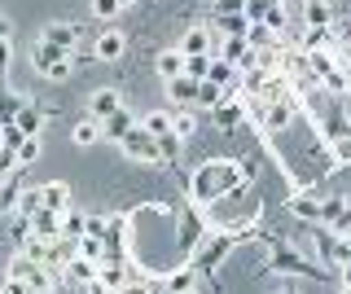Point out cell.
Segmentation results:
<instances>
[{
  "instance_id": "6da1fadb",
  "label": "cell",
  "mask_w": 351,
  "mask_h": 294,
  "mask_svg": "<svg viewBox=\"0 0 351 294\" xmlns=\"http://www.w3.org/2000/svg\"><path fill=\"white\" fill-rule=\"evenodd\" d=\"M184 189H189V202L197 206H215L219 198H228L224 189V158H206L184 176Z\"/></svg>"
},
{
  "instance_id": "7a4b0ae2",
  "label": "cell",
  "mask_w": 351,
  "mask_h": 294,
  "mask_svg": "<svg viewBox=\"0 0 351 294\" xmlns=\"http://www.w3.org/2000/svg\"><path fill=\"white\" fill-rule=\"evenodd\" d=\"M206 233H211L206 206L184 202L180 211H176V246H180V264H189V259H193V250L206 242Z\"/></svg>"
},
{
  "instance_id": "3957f363",
  "label": "cell",
  "mask_w": 351,
  "mask_h": 294,
  "mask_svg": "<svg viewBox=\"0 0 351 294\" xmlns=\"http://www.w3.org/2000/svg\"><path fill=\"white\" fill-rule=\"evenodd\" d=\"M233 246H237V237L228 233V228H211V233H206V242L193 250L189 268L197 272V277H211V272H219V264L233 255Z\"/></svg>"
},
{
  "instance_id": "277c9868",
  "label": "cell",
  "mask_w": 351,
  "mask_h": 294,
  "mask_svg": "<svg viewBox=\"0 0 351 294\" xmlns=\"http://www.w3.org/2000/svg\"><path fill=\"white\" fill-rule=\"evenodd\" d=\"M268 268L281 272V277H321V259H307L303 246H290V242H277V246H272Z\"/></svg>"
},
{
  "instance_id": "5b68a950",
  "label": "cell",
  "mask_w": 351,
  "mask_h": 294,
  "mask_svg": "<svg viewBox=\"0 0 351 294\" xmlns=\"http://www.w3.org/2000/svg\"><path fill=\"white\" fill-rule=\"evenodd\" d=\"M119 149L132 158V162H145V167H162V149H158V136H149L145 127H132V132L119 140Z\"/></svg>"
},
{
  "instance_id": "8992f818",
  "label": "cell",
  "mask_w": 351,
  "mask_h": 294,
  "mask_svg": "<svg viewBox=\"0 0 351 294\" xmlns=\"http://www.w3.org/2000/svg\"><path fill=\"white\" fill-rule=\"evenodd\" d=\"M321 193H316V184H312V189H294L290 193V215H294V220H299V224H321Z\"/></svg>"
},
{
  "instance_id": "52a82bcc",
  "label": "cell",
  "mask_w": 351,
  "mask_h": 294,
  "mask_svg": "<svg viewBox=\"0 0 351 294\" xmlns=\"http://www.w3.org/2000/svg\"><path fill=\"white\" fill-rule=\"evenodd\" d=\"M162 84H167L171 110H193V106H197V84H202V79H193V75H176V79H162Z\"/></svg>"
},
{
  "instance_id": "ba28073f",
  "label": "cell",
  "mask_w": 351,
  "mask_h": 294,
  "mask_svg": "<svg viewBox=\"0 0 351 294\" xmlns=\"http://www.w3.org/2000/svg\"><path fill=\"white\" fill-rule=\"evenodd\" d=\"M123 110V93L119 88H97L93 97H88V114L97 119V123H106L110 114H119Z\"/></svg>"
},
{
  "instance_id": "9c48e42d",
  "label": "cell",
  "mask_w": 351,
  "mask_h": 294,
  "mask_svg": "<svg viewBox=\"0 0 351 294\" xmlns=\"http://www.w3.org/2000/svg\"><path fill=\"white\" fill-rule=\"evenodd\" d=\"M97 272H101V264H93V259H84V255H75L71 264H66L58 277L66 281V286H80V290H88L97 281Z\"/></svg>"
},
{
  "instance_id": "30bf717a",
  "label": "cell",
  "mask_w": 351,
  "mask_h": 294,
  "mask_svg": "<svg viewBox=\"0 0 351 294\" xmlns=\"http://www.w3.org/2000/svg\"><path fill=\"white\" fill-rule=\"evenodd\" d=\"M123 49H128V36H123V31H114V27H106L101 36H97V45H93V58L97 62H119V58H123Z\"/></svg>"
},
{
  "instance_id": "8fae6325",
  "label": "cell",
  "mask_w": 351,
  "mask_h": 294,
  "mask_svg": "<svg viewBox=\"0 0 351 294\" xmlns=\"http://www.w3.org/2000/svg\"><path fill=\"white\" fill-rule=\"evenodd\" d=\"M75 53H66V49H58V45H49V40H36L31 45V66H36L40 75H49L58 62H71Z\"/></svg>"
},
{
  "instance_id": "7c38bea8",
  "label": "cell",
  "mask_w": 351,
  "mask_h": 294,
  "mask_svg": "<svg viewBox=\"0 0 351 294\" xmlns=\"http://www.w3.org/2000/svg\"><path fill=\"white\" fill-rule=\"evenodd\" d=\"M184 53V58H197V53H215V31L211 27H189L180 36V45H176Z\"/></svg>"
},
{
  "instance_id": "4fadbf2b",
  "label": "cell",
  "mask_w": 351,
  "mask_h": 294,
  "mask_svg": "<svg viewBox=\"0 0 351 294\" xmlns=\"http://www.w3.org/2000/svg\"><path fill=\"white\" fill-rule=\"evenodd\" d=\"M211 119H215V127L233 132V127L246 123V106H241V97H224V101H219L215 110H211Z\"/></svg>"
},
{
  "instance_id": "5bb4252c",
  "label": "cell",
  "mask_w": 351,
  "mask_h": 294,
  "mask_svg": "<svg viewBox=\"0 0 351 294\" xmlns=\"http://www.w3.org/2000/svg\"><path fill=\"white\" fill-rule=\"evenodd\" d=\"M31 233L44 237V242H58V237H62V211H49V206H40V211L31 215Z\"/></svg>"
},
{
  "instance_id": "9a60e30c",
  "label": "cell",
  "mask_w": 351,
  "mask_h": 294,
  "mask_svg": "<svg viewBox=\"0 0 351 294\" xmlns=\"http://www.w3.org/2000/svg\"><path fill=\"white\" fill-rule=\"evenodd\" d=\"M40 40H49V45L75 53V45H80V27H75V23H49V27L40 31Z\"/></svg>"
},
{
  "instance_id": "2e32d148",
  "label": "cell",
  "mask_w": 351,
  "mask_h": 294,
  "mask_svg": "<svg viewBox=\"0 0 351 294\" xmlns=\"http://www.w3.org/2000/svg\"><path fill=\"white\" fill-rule=\"evenodd\" d=\"M136 123H141V119H136V114H132L128 106H123L119 114H110L106 123H101V140H114V145H119V140H123V136H128V132H132Z\"/></svg>"
},
{
  "instance_id": "e0dca14e",
  "label": "cell",
  "mask_w": 351,
  "mask_h": 294,
  "mask_svg": "<svg viewBox=\"0 0 351 294\" xmlns=\"http://www.w3.org/2000/svg\"><path fill=\"white\" fill-rule=\"evenodd\" d=\"M197 281H202V277H197V272H193L189 264H180V268H171L167 277L158 281V286H162V294H180V290H193Z\"/></svg>"
},
{
  "instance_id": "ac0fdd59",
  "label": "cell",
  "mask_w": 351,
  "mask_h": 294,
  "mask_svg": "<svg viewBox=\"0 0 351 294\" xmlns=\"http://www.w3.org/2000/svg\"><path fill=\"white\" fill-rule=\"evenodd\" d=\"M211 31L215 36H246L250 18L246 14H211Z\"/></svg>"
},
{
  "instance_id": "d6986e66",
  "label": "cell",
  "mask_w": 351,
  "mask_h": 294,
  "mask_svg": "<svg viewBox=\"0 0 351 294\" xmlns=\"http://www.w3.org/2000/svg\"><path fill=\"white\" fill-rule=\"evenodd\" d=\"M40 198L49 211H66L71 206V184L66 180H49V184H40Z\"/></svg>"
},
{
  "instance_id": "ffe728a7",
  "label": "cell",
  "mask_w": 351,
  "mask_h": 294,
  "mask_svg": "<svg viewBox=\"0 0 351 294\" xmlns=\"http://www.w3.org/2000/svg\"><path fill=\"white\" fill-rule=\"evenodd\" d=\"M184 62L189 58H184L180 49H162L158 58H154V71H158L162 79H176V75H184Z\"/></svg>"
},
{
  "instance_id": "44dd1931",
  "label": "cell",
  "mask_w": 351,
  "mask_h": 294,
  "mask_svg": "<svg viewBox=\"0 0 351 294\" xmlns=\"http://www.w3.org/2000/svg\"><path fill=\"white\" fill-rule=\"evenodd\" d=\"M14 123H18L27 136H40V132H44V110H40V106H31V101H22Z\"/></svg>"
},
{
  "instance_id": "7402d4cb",
  "label": "cell",
  "mask_w": 351,
  "mask_h": 294,
  "mask_svg": "<svg viewBox=\"0 0 351 294\" xmlns=\"http://www.w3.org/2000/svg\"><path fill=\"white\" fill-rule=\"evenodd\" d=\"M71 140H75V145H80V149L97 145V140H101V123H97L93 114H88V119H80V123L71 127Z\"/></svg>"
},
{
  "instance_id": "603a6c76",
  "label": "cell",
  "mask_w": 351,
  "mask_h": 294,
  "mask_svg": "<svg viewBox=\"0 0 351 294\" xmlns=\"http://www.w3.org/2000/svg\"><path fill=\"white\" fill-rule=\"evenodd\" d=\"M84 233H88V211H75V206H66V211H62V237L80 242Z\"/></svg>"
},
{
  "instance_id": "cb8c5ba5",
  "label": "cell",
  "mask_w": 351,
  "mask_h": 294,
  "mask_svg": "<svg viewBox=\"0 0 351 294\" xmlns=\"http://www.w3.org/2000/svg\"><path fill=\"white\" fill-rule=\"evenodd\" d=\"M303 27H334V9H329V0L303 5Z\"/></svg>"
},
{
  "instance_id": "d4e9b609",
  "label": "cell",
  "mask_w": 351,
  "mask_h": 294,
  "mask_svg": "<svg viewBox=\"0 0 351 294\" xmlns=\"http://www.w3.org/2000/svg\"><path fill=\"white\" fill-rule=\"evenodd\" d=\"M246 40H250V45H255V49H272V45H285V40H281V36H277V31H272L268 23H250Z\"/></svg>"
},
{
  "instance_id": "484cf974",
  "label": "cell",
  "mask_w": 351,
  "mask_h": 294,
  "mask_svg": "<svg viewBox=\"0 0 351 294\" xmlns=\"http://www.w3.org/2000/svg\"><path fill=\"white\" fill-rule=\"evenodd\" d=\"M141 127H145L149 136H167V132H171V110H149V114H141Z\"/></svg>"
},
{
  "instance_id": "4316f807",
  "label": "cell",
  "mask_w": 351,
  "mask_h": 294,
  "mask_svg": "<svg viewBox=\"0 0 351 294\" xmlns=\"http://www.w3.org/2000/svg\"><path fill=\"white\" fill-rule=\"evenodd\" d=\"M219 101H224V88H219V84H211V79L197 84V106H193V110H215Z\"/></svg>"
},
{
  "instance_id": "83f0119b",
  "label": "cell",
  "mask_w": 351,
  "mask_h": 294,
  "mask_svg": "<svg viewBox=\"0 0 351 294\" xmlns=\"http://www.w3.org/2000/svg\"><path fill=\"white\" fill-rule=\"evenodd\" d=\"M329 162H334V167L351 162V132H334V136H329Z\"/></svg>"
},
{
  "instance_id": "f1b7e54d",
  "label": "cell",
  "mask_w": 351,
  "mask_h": 294,
  "mask_svg": "<svg viewBox=\"0 0 351 294\" xmlns=\"http://www.w3.org/2000/svg\"><path fill=\"white\" fill-rule=\"evenodd\" d=\"M171 132L180 136V140H193V132H197V114H193V110H171Z\"/></svg>"
},
{
  "instance_id": "f546056e",
  "label": "cell",
  "mask_w": 351,
  "mask_h": 294,
  "mask_svg": "<svg viewBox=\"0 0 351 294\" xmlns=\"http://www.w3.org/2000/svg\"><path fill=\"white\" fill-rule=\"evenodd\" d=\"M80 255H84V259H93V264H106V237L84 233V237H80Z\"/></svg>"
},
{
  "instance_id": "4dcf8cb0",
  "label": "cell",
  "mask_w": 351,
  "mask_h": 294,
  "mask_svg": "<svg viewBox=\"0 0 351 294\" xmlns=\"http://www.w3.org/2000/svg\"><path fill=\"white\" fill-rule=\"evenodd\" d=\"M158 149H162V167H176V158L184 154V140L176 132H167V136H158Z\"/></svg>"
},
{
  "instance_id": "1f68e13d",
  "label": "cell",
  "mask_w": 351,
  "mask_h": 294,
  "mask_svg": "<svg viewBox=\"0 0 351 294\" xmlns=\"http://www.w3.org/2000/svg\"><path fill=\"white\" fill-rule=\"evenodd\" d=\"M31 268H36V259L27 255V250H18L14 259H9V268H5V277H14V281H27L31 277Z\"/></svg>"
},
{
  "instance_id": "d6a6232c",
  "label": "cell",
  "mask_w": 351,
  "mask_h": 294,
  "mask_svg": "<svg viewBox=\"0 0 351 294\" xmlns=\"http://www.w3.org/2000/svg\"><path fill=\"white\" fill-rule=\"evenodd\" d=\"M40 206H44V198H40V184H36V189H22V198H18V206H14V215H27V220H31Z\"/></svg>"
},
{
  "instance_id": "836d02e7",
  "label": "cell",
  "mask_w": 351,
  "mask_h": 294,
  "mask_svg": "<svg viewBox=\"0 0 351 294\" xmlns=\"http://www.w3.org/2000/svg\"><path fill=\"white\" fill-rule=\"evenodd\" d=\"M347 206H351L347 198H325V202H321V224H325V228H334V224H338V215H343Z\"/></svg>"
},
{
  "instance_id": "e575fe53",
  "label": "cell",
  "mask_w": 351,
  "mask_h": 294,
  "mask_svg": "<svg viewBox=\"0 0 351 294\" xmlns=\"http://www.w3.org/2000/svg\"><path fill=\"white\" fill-rule=\"evenodd\" d=\"M18 106H22L18 93H0V127H9L18 119Z\"/></svg>"
},
{
  "instance_id": "d590c367",
  "label": "cell",
  "mask_w": 351,
  "mask_h": 294,
  "mask_svg": "<svg viewBox=\"0 0 351 294\" xmlns=\"http://www.w3.org/2000/svg\"><path fill=\"white\" fill-rule=\"evenodd\" d=\"M211 58H215V53H197V58H189V62H184V75L206 79V75H211Z\"/></svg>"
},
{
  "instance_id": "8d00e7d4",
  "label": "cell",
  "mask_w": 351,
  "mask_h": 294,
  "mask_svg": "<svg viewBox=\"0 0 351 294\" xmlns=\"http://www.w3.org/2000/svg\"><path fill=\"white\" fill-rule=\"evenodd\" d=\"M93 14L101 18V23H114V18L123 14V5H119V0H93Z\"/></svg>"
},
{
  "instance_id": "74e56055",
  "label": "cell",
  "mask_w": 351,
  "mask_h": 294,
  "mask_svg": "<svg viewBox=\"0 0 351 294\" xmlns=\"http://www.w3.org/2000/svg\"><path fill=\"white\" fill-rule=\"evenodd\" d=\"M36 158H40V136H27V140L18 145V162L27 167V162H36Z\"/></svg>"
},
{
  "instance_id": "f35d334b",
  "label": "cell",
  "mask_w": 351,
  "mask_h": 294,
  "mask_svg": "<svg viewBox=\"0 0 351 294\" xmlns=\"http://www.w3.org/2000/svg\"><path fill=\"white\" fill-rule=\"evenodd\" d=\"M211 14H246V0H211Z\"/></svg>"
},
{
  "instance_id": "ab89813d",
  "label": "cell",
  "mask_w": 351,
  "mask_h": 294,
  "mask_svg": "<svg viewBox=\"0 0 351 294\" xmlns=\"http://www.w3.org/2000/svg\"><path fill=\"white\" fill-rule=\"evenodd\" d=\"M71 66H75V58H71V62H58V66H53L49 75H44V79H49V84H66V79H71V75H75Z\"/></svg>"
},
{
  "instance_id": "60d3db41",
  "label": "cell",
  "mask_w": 351,
  "mask_h": 294,
  "mask_svg": "<svg viewBox=\"0 0 351 294\" xmlns=\"http://www.w3.org/2000/svg\"><path fill=\"white\" fill-rule=\"evenodd\" d=\"M9 66H14V40H0V79L9 75Z\"/></svg>"
},
{
  "instance_id": "b9f144b4",
  "label": "cell",
  "mask_w": 351,
  "mask_h": 294,
  "mask_svg": "<svg viewBox=\"0 0 351 294\" xmlns=\"http://www.w3.org/2000/svg\"><path fill=\"white\" fill-rule=\"evenodd\" d=\"M0 294H31V286H27V281H14V277H5V281H0Z\"/></svg>"
},
{
  "instance_id": "7bdbcfd3",
  "label": "cell",
  "mask_w": 351,
  "mask_h": 294,
  "mask_svg": "<svg viewBox=\"0 0 351 294\" xmlns=\"http://www.w3.org/2000/svg\"><path fill=\"white\" fill-rule=\"evenodd\" d=\"M0 40H14V23H9L5 14H0Z\"/></svg>"
},
{
  "instance_id": "ee69618b",
  "label": "cell",
  "mask_w": 351,
  "mask_h": 294,
  "mask_svg": "<svg viewBox=\"0 0 351 294\" xmlns=\"http://www.w3.org/2000/svg\"><path fill=\"white\" fill-rule=\"evenodd\" d=\"M338 272H343V286H351V259H347V264L338 268Z\"/></svg>"
},
{
  "instance_id": "f6af8a7d",
  "label": "cell",
  "mask_w": 351,
  "mask_h": 294,
  "mask_svg": "<svg viewBox=\"0 0 351 294\" xmlns=\"http://www.w3.org/2000/svg\"><path fill=\"white\" fill-rule=\"evenodd\" d=\"M281 294H299V290H294V286H281Z\"/></svg>"
},
{
  "instance_id": "bcb514c9",
  "label": "cell",
  "mask_w": 351,
  "mask_h": 294,
  "mask_svg": "<svg viewBox=\"0 0 351 294\" xmlns=\"http://www.w3.org/2000/svg\"><path fill=\"white\" fill-rule=\"evenodd\" d=\"M180 294H202V290H197V286H193V290H180Z\"/></svg>"
},
{
  "instance_id": "7dc6e473",
  "label": "cell",
  "mask_w": 351,
  "mask_h": 294,
  "mask_svg": "<svg viewBox=\"0 0 351 294\" xmlns=\"http://www.w3.org/2000/svg\"><path fill=\"white\" fill-rule=\"evenodd\" d=\"M119 5H123V9H128V5H136V0H119Z\"/></svg>"
},
{
  "instance_id": "c3c4849f",
  "label": "cell",
  "mask_w": 351,
  "mask_h": 294,
  "mask_svg": "<svg viewBox=\"0 0 351 294\" xmlns=\"http://www.w3.org/2000/svg\"><path fill=\"white\" fill-rule=\"evenodd\" d=\"M338 294H351V286H343V290H338Z\"/></svg>"
},
{
  "instance_id": "681fc988",
  "label": "cell",
  "mask_w": 351,
  "mask_h": 294,
  "mask_svg": "<svg viewBox=\"0 0 351 294\" xmlns=\"http://www.w3.org/2000/svg\"><path fill=\"white\" fill-rule=\"evenodd\" d=\"M303 5H316V0H303Z\"/></svg>"
},
{
  "instance_id": "f907efd6",
  "label": "cell",
  "mask_w": 351,
  "mask_h": 294,
  "mask_svg": "<svg viewBox=\"0 0 351 294\" xmlns=\"http://www.w3.org/2000/svg\"><path fill=\"white\" fill-rule=\"evenodd\" d=\"M0 180H5V176H0Z\"/></svg>"
}]
</instances>
